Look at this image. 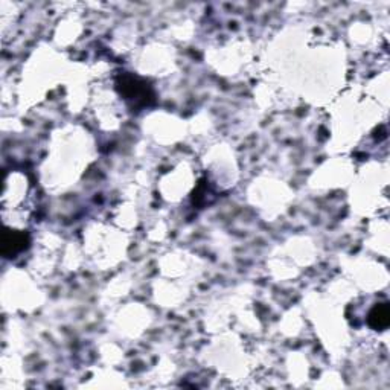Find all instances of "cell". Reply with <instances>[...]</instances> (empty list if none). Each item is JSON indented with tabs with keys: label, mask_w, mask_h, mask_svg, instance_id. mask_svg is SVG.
Masks as SVG:
<instances>
[{
	"label": "cell",
	"mask_w": 390,
	"mask_h": 390,
	"mask_svg": "<svg viewBox=\"0 0 390 390\" xmlns=\"http://www.w3.org/2000/svg\"><path fill=\"white\" fill-rule=\"evenodd\" d=\"M116 84L119 93L124 96L127 101H131L135 104V107L148 106L154 101V93L151 91V87L136 76H133L130 73H122L118 78Z\"/></svg>",
	"instance_id": "obj_1"
},
{
	"label": "cell",
	"mask_w": 390,
	"mask_h": 390,
	"mask_svg": "<svg viewBox=\"0 0 390 390\" xmlns=\"http://www.w3.org/2000/svg\"><path fill=\"white\" fill-rule=\"evenodd\" d=\"M29 246V237L26 232L5 229L2 233V242H0V252L6 258H13L17 253L24 252Z\"/></svg>",
	"instance_id": "obj_2"
},
{
	"label": "cell",
	"mask_w": 390,
	"mask_h": 390,
	"mask_svg": "<svg viewBox=\"0 0 390 390\" xmlns=\"http://www.w3.org/2000/svg\"><path fill=\"white\" fill-rule=\"evenodd\" d=\"M367 323L375 331H383L390 325V309L387 304L375 305L369 316H367Z\"/></svg>",
	"instance_id": "obj_3"
}]
</instances>
